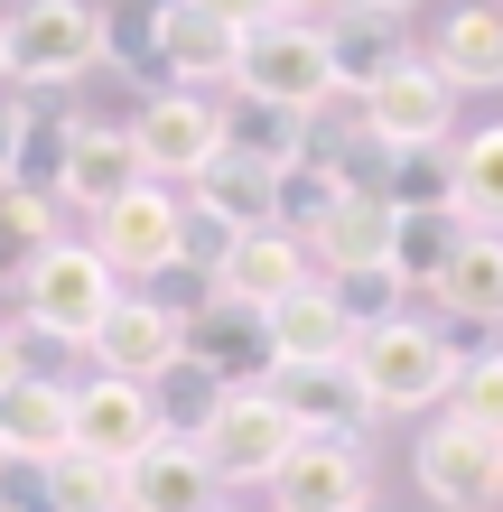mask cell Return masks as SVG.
Instances as JSON below:
<instances>
[{
	"label": "cell",
	"mask_w": 503,
	"mask_h": 512,
	"mask_svg": "<svg viewBox=\"0 0 503 512\" xmlns=\"http://www.w3.org/2000/svg\"><path fill=\"white\" fill-rule=\"evenodd\" d=\"M103 66V10L94 0H19L0 19V84L10 94H66Z\"/></svg>",
	"instance_id": "1"
},
{
	"label": "cell",
	"mask_w": 503,
	"mask_h": 512,
	"mask_svg": "<svg viewBox=\"0 0 503 512\" xmlns=\"http://www.w3.org/2000/svg\"><path fill=\"white\" fill-rule=\"evenodd\" d=\"M112 298H122V280H112V261L94 243H47L19 280V336L94 354V326L112 317Z\"/></svg>",
	"instance_id": "2"
},
{
	"label": "cell",
	"mask_w": 503,
	"mask_h": 512,
	"mask_svg": "<svg viewBox=\"0 0 503 512\" xmlns=\"http://www.w3.org/2000/svg\"><path fill=\"white\" fill-rule=\"evenodd\" d=\"M233 94L252 103H280V112H327L336 103V66H327V28L317 19H261L243 28V47H233Z\"/></svg>",
	"instance_id": "3"
},
{
	"label": "cell",
	"mask_w": 503,
	"mask_h": 512,
	"mask_svg": "<svg viewBox=\"0 0 503 512\" xmlns=\"http://www.w3.org/2000/svg\"><path fill=\"white\" fill-rule=\"evenodd\" d=\"M354 373H364L373 410H438L457 391V345L429 317H392L373 336H354Z\"/></svg>",
	"instance_id": "4"
},
{
	"label": "cell",
	"mask_w": 503,
	"mask_h": 512,
	"mask_svg": "<svg viewBox=\"0 0 503 512\" xmlns=\"http://www.w3.org/2000/svg\"><path fill=\"white\" fill-rule=\"evenodd\" d=\"M410 475H420V494L438 512H494L503 503V438L448 410V419H429V429H420Z\"/></svg>",
	"instance_id": "5"
},
{
	"label": "cell",
	"mask_w": 503,
	"mask_h": 512,
	"mask_svg": "<svg viewBox=\"0 0 503 512\" xmlns=\"http://www.w3.org/2000/svg\"><path fill=\"white\" fill-rule=\"evenodd\" d=\"M131 140H140V168L159 187H196L224 159V103H205L196 84H168V94H150L131 112Z\"/></svg>",
	"instance_id": "6"
},
{
	"label": "cell",
	"mask_w": 503,
	"mask_h": 512,
	"mask_svg": "<svg viewBox=\"0 0 503 512\" xmlns=\"http://www.w3.org/2000/svg\"><path fill=\"white\" fill-rule=\"evenodd\" d=\"M177 224H187V196H168L159 177H140L131 196H112L103 215H94V233H84V243L112 261V280H131V289H140L150 270L177 261Z\"/></svg>",
	"instance_id": "7"
},
{
	"label": "cell",
	"mask_w": 503,
	"mask_h": 512,
	"mask_svg": "<svg viewBox=\"0 0 503 512\" xmlns=\"http://www.w3.org/2000/svg\"><path fill=\"white\" fill-rule=\"evenodd\" d=\"M299 438H308V429L271 401V391H233L224 419L205 429V457H215L224 485H280V466L299 457Z\"/></svg>",
	"instance_id": "8"
},
{
	"label": "cell",
	"mask_w": 503,
	"mask_h": 512,
	"mask_svg": "<svg viewBox=\"0 0 503 512\" xmlns=\"http://www.w3.org/2000/svg\"><path fill=\"white\" fill-rule=\"evenodd\" d=\"M354 112H364V131L392 140V149H438V140L457 131V84L438 75L429 56H401V66L382 75Z\"/></svg>",
	"instance_id": "9"
},
{
	"label": "cell",
	"mask_w": 503,
	"mask_h": 512,
	"mask_svg": "<svg viewBox=\"0 0 503 512\" xmlns=\"http://www.w3.org/2000/svg\"><path fill=\"white\" fill-rule=\"evenodd\" d=\"M271 401L299 419L308 438H364L373 429V391H364V373H354V354H327V364H280L271 373Z\"/></svg>",
	"instance_id": "10"
},
{
	"label": "cell",
	"mask_w": 503,
	"mask_h": 512,
	"mask_svg": "<svg viewBox=\"0 0 503 512\" xmlns=\"http://www.w3.org/2000/svg\"><path fill=\"white\" fill-rule=\"evenodd\" d=\"M187 354H196L224 391H271V373H280L271 317H261V308H233V298H215V308L187 326Z\"/></svg>",
	"instance_id": "11"
},
{
	"label": "cell",
	"mask_w": 503,
	"mask_h": 512,
	"mask_svg": "<svg viewBox=\"0 0 503 512\" xmlns=\"http://www.w3.org/2000/svg\"><path fill=\"white\" fill-rule=\"evenodd\" d=\"M150 438H159V419H150V382H122V373H84V382H75V447H84V457L131 466Z\"/></svg>",
	"instance_id": "12"
},
{
	"label": "cell",
	"mask_w": 503,
	"mask_h": 512,
	"mask_svg": "<svg viewBox=\"0 0 503 512\" xmlns=\"http://www.w3.org/2000/svg\"><path fill=\"white\" fill-rule=\"evenodd\" d=\"M215 494H224V475L187 438H150L122 466V512H215Z\"/></svg>",
	"instance_id": "13"
},
{
	"label": "cell",
	"mask_w": 503,
	"mask_h": 512,
	"mask_svg": "<svg viewBox=\"0 0 503 512\" xmlns=\"http://www.w3.org/2000/svg\"><path fill=\"white\" fill-rule=\"evenodd\" d=\"M317 28H327V66H336V103H364L373 84H382V75H392L401 56H410L401 19H392V10H364V0H336V10L317 19Z\"/></svg>",
	"instance_id": "14"
},
{
	"label": "cell",
	"mask_w": 503,
	"mask_h": 512,
	"mask_svg": "<svg viewBox=\"0 0 503 512\" xmlns=\"http://www.w3.org/2000/svg\"><path fill=\"white\" fill-rule=\"evenodd\" d=\"M177 354H187V326L177 317H159L140 289H122L112 298V317L94 326V373H122V382H159Z\"/></svg>",
	"instance_id": "15"
},
{
	"label": "cell",
	"mask_w": 503,
	"mask_h": 512,
	"mask_svg": "<svg viewBox=\"0 0 503 512\" xmlns=\"http://www.w3.org/2000/svg\"><path fill=\"white\" fill-rule=\"evenodd\" d=\"M420 56L457 84V94H503V0H457Z\"/></svg>",
	"instance_id": "16"
},
{
	"label": "cell",
	"mask_w": 503,
	"mask_h": 512,
	"mask_svg": "<svg viewBox=\"0 0 503 512\" xmlns=\"http://www.w3.org/2000/svg\"><path fill=\"white\" fill-rule=\"evenodd\" d=\"M373 475L354 438H299V457L280 466V512H364Z\"/></svg>",
	"instance_id": "17"
},
{
	"label": "cell",
	"mask_w": 503,
	"mask_h": 512,
	"mask_svg": "<svg viewBox=\"0 0 503 512\" xmlns=\"http://www.w3.org/2000/svg\"><path fill=\"white\" fill-rule=\"evenodd\" d=\"M299 280H317L308 243H299V233H280V224H261V233H243L233 261L215 270V298H233V308H280Z\"/></svg>",
	"instance_id": "18"
},
{
	"label": "cell",
	"mask_w": 503,
	"mask_h": 512,
	"mask_svg": "<svg viewBox=\"0 0 503 512\" xmlns=\"http://www.w3.org/2000/svg\"><path fill=\"white\" fill-rule=\"evenodd\" d=\"M140 140L131 122H94V112H75V159H66V196L84 205V215H103L112 196H131L140 187Z\"/></svg>",
	"instance_id": "19"
},
{
	"label": "cell",
	"mask_w": 503,
	"mask_h": 512,
	"mask_svg": "<svg viewBox=\"0 0 503 512\" xmlns=\"http://www.w3.org/2000/svg\"><path fill=\"white\" fill-rule=\"evenodd\" d=\"M317 280H345V270H392V205L382 196H345L327 224L308 233Z\"/></svg>",
	"instance_id": "20"
},
{
	"label": "cell",
	"mask_w": 503,
	"mask_h": 512,
	"mask_svg": "<svg viewBox=\"0 0 503 512\" xmlns=\"http://www.w3.org/2000/svg\"><path fill=\"white\" fill-rule=\"evenodd\" d=\"M261 317H271L280 364H327V354H354V326H345V308H336L327 280H299L280 308H261Z\"/></svg>",
	"instance_id": "21"
},
{
	"label": "cell",
	"mask_w": 503,
	"mask_h": 512,
	"mask_svg": "<svg viewBox=\"0 0 503 512\" xmlns=\"http://www.w3.org/2000/svg\"><path fill=\"white\" fill-rule=\"evenodd\" d=\"M233 28L205 19L196 0H159V56H168V84H233Z\"/></svg>",
	"instance_id": "22"
},
{
	"label": "cell",
	"mask_w": 503,
	"mask_h": 512,
	"mask_svg": "<svg viewBox=\"0 0 503 512\" xmlns=\"http://www.w3.org/2000/svg\"><path fill=\"white\" fill-rule=\"evenodd\" d=\"M438 308H448V317H466V326H503V233H466V243H457V261L448 270H438Z\"/></svg>",
	"instance_id": "23"
},
{
	"label": "cell",
	"mask_w": 503,
	"mask_h": 512,
	"mask_svg": "<svg viewBox=\"0 0 503 512\" xmlns=\"http://www.w3.org/2000/svg\"><path fill=\"white\" fill-rule=\"evenodd\" d=\"M187 205H205V215H224L233 233H261V224H280V168H252V159H224L187 187Z\"/></svg>",
	"instance_id": "24"
},
{
	"label": "cell",
	"mask_w": 503,
	"mask_h": 512,
	"mask_svg": "<svg viewBox=\"0 0 503 512\" xmlns=\"http://www.w3.org/2000/svg\"><path fill=\"white\" fill-rule=\"evenodd\" d=\"M103 66L131 84L140 103L168 94V56H159V0H112L103 10Z\"/></svg>",
	"instance_id": "25"
},
{
	"label": "cell",
	"mask_w": 503,
	"mask_h": 512,
	"mask_svg": "<svg viewBox=\"0 0 503 512\" xmlns=\"http://www.w3.org/2000/svg\"><path fill=\"white\" fill-rule=\"evenodd\" d=\"M75 447V382L28 373L10 382V457H66Z\"/></svg>",
	"instance_id": "26"
},
{
	"label": "cell",
	"mask_w": 503,
	"mask_h": 512,
	"mask_svg": "<svg viewBox=\"0 0 503 512\" xmlns=\"http://www.w3.org/2000/svg\"><path fill=\"white\" fill-rule=\"evenodd\" d=\"M224 401H233V391L205 373L196 354H177V364L150 382V419H159V438H187V447H205V429L224 419Z\"/></svg>",
	"instance_id": "27"
},
{
	"label": "cell",
	"mask_w": 503,
	"mask_h": 512,
	"mask_svg": "<svg viewBox=\"0 0 503 512\" xmlns=\"http://www.w3.org/2000/svg\"><path fill=\"white\" fill-rule=\"evenodd\" d=\"M466 233H476V224H466L457 205H420V215H392V270H401L410 289H438V270L457 261Z\"/></svg>",
	"instance_id": "28"
},
{
	"label": "cell",
	"mask_w": 503,
	"mask_h": 512,
	"mask_svg": "<svg viewBox=\"0 0 503 512\" xmlns=\"http://www.w3.org/2000/svg\"><path fill=\"white\" fill-rule=\"evenodd\" d=\"M66 159H75V112H38V103H28V131H19V159H10V187L66 205Z\"/></svg>",
	"instance_id": "29"
},
{
	"label": "cell",
	"mask_w": 503,
	"mask_h": 512,
	"mask_svg": "<svg viewBox=\"0 0 503 512\" xmlns=\"http://www.w3.org/2000/svg\"><path fill=\"white\" fill-rule=\"evenodd\" d=\"M299 112H280V103H252V94H233L224 103V149L233 159H252V168H289L299 159Z\"/></svg>",
	"instance_id": "30"
},
{
	"label": "cell",
	"mask_w": 503,
	"mask_h": 512,
	"mask_svg": "<svg viewBox=\"0 0 503 512\" xmlns=\"http://www.w3.org/2000/svg\"><path fill=\"white\" fill-rule=\"evenodd\" d=\"M457 215L485 224V233H503V122H485V131L457 140Z\"/></svg>",
	"instance_id": "31"
},
{
	"label": "cell",
	"mask_w": 503,
	"mask_h": 512,
	"mask_svg": "<svg viewBox=\"0 0 503 512\" xmlns=\"http://www.w3.org/2000/svg\"><path fill=\"white\" fill-rule=\"evenodd\" d=\"M382 205H392V215H420V205H457V140H438V149H392Z\"/></svg>",
	"instance_id": "32"
},
{
	"label": "cell",
	"mask_w": 503,
	"mask_h": 512,
	"mask_svg": "<svg viewBox=\"0 0 503 512\" xmlns=\"http://www.w3.org/2000/svg\"><path fill=\"white\" fill-rule=\"evenodd\" d=\"M47 243H66V233H56V196L0 187V280H28V261Z\"/></svg>",
	"instance_id": "33"
},
{
	"label": "cell",
	"mask_w": 503,
	"mask_h": 512,
	"mask_svg": "<svg viewBox=\"0 0 503 512\" xmlns=\"http://www.w3.org/2000/svg\"><path fill=\"white\" fill-rule=\"evenodd\" d=\"M336 205H345V177L336 168H317V159H289L280 168V233H299V243H308Z\"/></svg>",
	"instance_id": "34"
},
{
	"label": "cell",
	"mask_w": 503,
	"mask_h": 512,
	"mask_svg": "<svg viewBox=\"0 0 503 512\" xmlns=\"http://www.w3.org/2000/svg\"><path fill=\"white\" fill-rule=\"evenodd\" d=\"M336 289V308H345V326L354 336H373V326H392V317H410L401 298H410V280L401 270H345V280H327Z\"/></svg>",
	"instance_id": "35"
},
{
	"label": "cell",
	"mask_w": 503,
	"mask_h": 512,
	"mask_svg": "<svg viewBox=\"0 0 503 512\" xmlns=\"http://www.w3.org/2000/svg\"><path fill=\"white\" fill-rule=\"evenodd\" d=\"M448 410L503 438V345H485V354H466V364H457V391H448Z\"/></svg>",
	"instance_id": "36"
},
{
	"label": "cell",
	"mask_w": 503,
	"mask_h": 512,
	"mask_svg": "<svg viewBox=\"0 0 503 512\" xmlns=\"http://www.w3.org/2000/svg\"><path fill=\"white\" fill-rule=\"evenodd\" d=\"M140 298H150L159 317L196 326L205 308H215V270H196V261H168V270H150V280H140Z\"/></svg>",
	"instance_id": "37"
},
{
	"label": "cell",
	"mask_w": 503,
	"mask_h": 512,
	"mask_svg": "<svg viewBox=\"0 0 503 512\" xmlns=\"http://www.w3.org/2000/svg\"><path fill=\"white\" fill-rule=\"evenodd\" d=\"M56 494H66V512H122V466L66 447V457H56Z\"/></svg>",
	"instance_id": "38"
},
{
	"label": "cell",
	"mask_w": 503,
	"mask_h": 512,
	"mask_svg": "<svg viewBox=\"0 0 503 512\" xmlns=\"http://www.w3.org/2000/svg\"><path fill=\"white\" fill-rule=\"evenodd\" d=\"M0 512H66L56 457H10V447H0Z\"/></svg>",
	"instance_id": "39"
},
{
	"label": "cell",
	"mask_w": 503,
	"mask_h": 512,
	"mask_svg": "<svg viewBox=\"0 0 503 512\" xmlns=\"http://www.w3.org/2000/svg\"><path fill=\"white\" fill-rule=\"evenodd\" d=\"M233 243H243V233H233L224 215L187 205V224H177V261H196V270H224V261H233Z\"/></svg>",
	"instance_id": "40"
},
{
	"label": "cell",
	"mask_w": 503,
	"mask_h": 512,
	"mask_svg": "<svg viewBox=\"0 0 503 512\" xmlns=\"http://www.w3.org/2000/svg\"><path fill=\"white\" fill-rule=\"evenodd\" d=\"M196 10H205V19H224L233 38H243V28H261V19H280L271 0H196Z\"/></svg>",
	"instance_id": "41"
},
{
	"label": "cell",
	"mask_w": 503,
	"mask_h": 512,
	"mask_svg": "<svg viewBox=\"0 0 503 512\" xmlns=\"http://www.w3.org/2000/svg\"><path fill=\"white\" fill-rule=\"evenodd\" d=\"M19 131H28V103L10 94V103H0V187H10V159H19Z\"/></svg>",
	"instance_id": "42"
},
{
	"label": "cell",
	"mask_w": 503,
	"mask_h": 512,
	"mask_svg": "<svg viewBox=\"0 0 503 512\" xmlns=\"http://www.w3.org/2000/svg\"><path fill=\"white\" fill-rule=\"evenodd\" d=\"M10 382H28V336L0 317V391H10Z\"/></svg>",
	"instance_id": "43"
},
{
	"label": "cell",
	"mask_w": 503,
	"mask_h": 512,
	"mask_svg": "<svg viewBox=\"0 0 503 512\" xmlns=\"http://www.w3.org/2000/svg\"><path fill=\"white\" fill-rule=\"evenodd\" d=\"M271 10H280V19H327L336 0H271Z\"/></svg>",
	"instance_id": "44"
},
{
	"label": "cell",
	"mask_w": 503,
	"mask_h": 512,
	"mask_svg": "<svg viewBox=\"0 0 503 512\" xmlns=\"http://www.w3.org/2000/svg\"><path fill=\"white\" fill-rule=\"evenodd\" d=\"M0 447H10V391H0Z\"/></svg>",
	"instance_id": "45"
},
{
	"label": "cell",
	"mask_w": 503,
	"mask_h": 512,
	"mask_svg": "<svg viewBox=\"0 0 503 512\" xmlns=\"http://www.w3.org/2000/svg\"><path fill=\"white\" fill-rule=\"evenodd\" d=\"M364 10H392V19H401V10H410V0H364Z\"/></svg>",
	"instance_id": "46"
},
{
	"label": "cell",
	"mask_w": 503,
	"mask_h": 512,
	"mask_svg": "<svg viewBox=\"0 0 503 512\" xmlns=\"http://www.w3.org/2000/svg\"><path fill=\"white\" fill-rule=\"evenodd\" d=\"M215 512H243V503H215Z\"/></svg>",
	"instance_id": "47"
},
{
	"label": "cell",
	"mask_w": 503,
	"mask_h": 512,
	"mask_svg": "<svg viewBox=\"0 0 503 512\" xmlns=\"http://www.w3.org/2000/svg\"><path fill=\"white\" fill-rule=\"evenodd\" d=\"M364 512H382V503H364Z\"/></svg>",
	"instance_id": "48"
}]
</instances>
